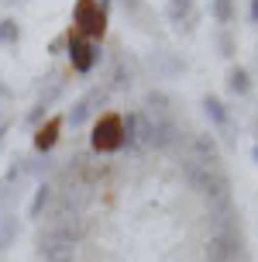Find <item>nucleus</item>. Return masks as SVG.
I'll list each match as a JSON object with an SVG mask.
<instances>
[{
  "label": "nucleus",
  "mask_w": 258,
  "mask_h": 262,
  "mask_svg": "<svg viewBox=\"0 0 258 262\" xmlns=\"http://www.w3.org/2000/svg\"><path fill=\"white\" fill-rule=\"evenodd\" d=\"M182 176H186L190 190H196L206 200L210 214L231 210V180H227V172L220 169V166H203V162L186 156L182 159Z\"/></svg>",
  "instance_id": "f257e3e1"
},
{
  "label": "nucleus",
  "mask_w": 258,
  "mask_h": 262,
  "mask_svg": "<svg viewBox=\"0 0 258 262\" xmlns=\"http://www.w3.org/2000/svg\"><path fill=\"white\" fill-rule=\"evenodd\" d=\"M245 259V238L238 231V224L214 228L206 238V262H241Z\"/></svg>",
  "instance_id": "f03ea898"
},
{
  "label": "nucleus",
  "mask_w": 258,
  "mask_h": 262,
  "mask_svg": "<svg viewBox=\"0 0 258 262\" xmlns=\"http://www.w3.org/2000/svg\"><path fill=\"white\" fill-rule=\"evenodd\" d=\"M73 25H76V35L83 38H103V31H107V11H103L97 0H76V7H73Z\"/></svg>",
  "instance_id": "7ed1b4c3"
},
{
  "label": "nucleus",
  "mask_w": 258,
  "mask_h": 262,
  "mask_svg": "<svg viewBox=\"0 0 258 262\" xmlns=\"http://www.w3.org/2000/svg\"><path fill=\"white\" fill-rule=\"evenodd\" d=\"M93 148L97 152H117L124 148V118L117 114H103L97 124H93Z\"/></svg>",
  "instance_id": "20e7f679"
},
{
  "label": "nucleus",
  "mask_w": 258,
  "mask_h": 262,
  "mask_svg": "<svg viewBox=\"0 0 258 262\" xmlns=\"http://www.w3.org/2000/svg\"><path fill=\"white\" fill-rule=\"evenodd\" d=\"M65 45H69V62H73V69L76 73H93V66L100 62V45L83 38V35H76V31L65 38Z\"/></svg>",
  "instance_id": "39448f33"
},
{
  "label": "nucleus",
  "mask_w": 258,
  "mask_h": 262,
  "mask_svg": "<svg viewBox=\"0 0 258 262\" xmlns=\"http://www.w3.org/2000/svg\"><path fill=\"white\" fill-rule=\"evenodd\" d=\"M38 255L41 262H76V242L55 231H45L38 238Z\"/></svg>",
  "instance_id": "423d86ee"
},
{
  "label": "nucleus",
  "mask_w": 258,
  "mask_h": 262,
  "mask_svg": "<svg viewBox=\"0 0 258 262\" xmlns=\"http://www.w3.org/2000/svg\"><path fill=\"white\" fill-rule=\"evenodd\" d=\"M103 104H107V90H100V86H93L90 93H83V97H79L76 104L69 107V114H65V121H69L73 128H83V124H86V121H90V118L97 114V111H100Z\"/></svg>",
  "instance_id": "0eeeda50"
},
{
  "label": "nucleus",
  "mask_w": 258,
  "mask_h": 262,
  "mask_svg": "<svg viewBox=\"0 0 258 262\" xmlns=\"http://www.w3.org/2000/svg\"><path fill=\"white\" fill-rule=\"evenodd\" d=\"M124 145H131V148H152V121L145 118V111H131L124 118Z\"/></svg>",
  "instance_id": "6e6552de"
},
{
  "label": "nucleus",
  "mask_w": 258,
  "mask_h": 262,
  "mask_svg": "<svg viewBox=\"0 0 258 262\" xmlns=\"http://www.w3.org/2000/svg\"><path fill=\"white\" fill-rule=\"evenodd\" d=\"M190 159L203 162V166H220V148L210 135H193L190 138Z\"/></svg>",
  "instance_id": "1a4fd4ad"
},
{
  "label": "nucleus",
  "mask_w": 258,
  "mask_h": 262,
  "mask_svg": "<svg viewBox=\"0 0 258 262\" xmlns=\"http://www.w3.org/2000/svg\"><path fill=\"white\" fill-rule=\"evenodd\" d=\"M59 131H62V118H49L35 135V148L38 152H52V145L59 142Z\"/></svg>",
  "instance_id": "9d476101"
},
{
  "label": "nucleus",
  "mask_w": 258,
  "mask_h": 262,
  "mask_svg": "<svg viewBox=\"0 0 258 262\" xmlns=\"http://www.w3.org/2000/svg\"><path fill=\"white\" fill-rule=\"evenodd\" d=\"M203 111H206V118L214 121V124H217L220 131H227V128H231V118H227V107L220 104L217 97H206V100H203Z\"/></svg>",
  "instance_id": "9b49d317"
},
{
  "label": "nucleus",
  "mask_w": 258,
  "mask_h": 262,
  "mask_svg": "<svg viewBox=\"0 0 258 262\" xmlns=\"http://www.w3.org/2000/svg\"><path fill=\"white\" fill-rule=\"evenodd\" d=\"M227 90L238 93V97H245V93L251 90V76H248L245 66H234L231 73H227Z\"/></svg>",
  "instance_id": "f8f14e48"
},
{
  "label": "nucleus",
  "mask_w": 258,
  "mask_h": 262,
  "mask_svg": "<svg viewBox=\"0 0 258 262\" xmlns=\"http://www.w3.org/2000/svg\"><path fill=\"white\" fill-rule=\"evenodd\" d=\"M14 238H17V217H11V214H4L0 217V252L11 249Z\"/></svg>",
  "instance_id": "ddd939ff"
},
{
  "label": "nucleus",
  "mask_w": 258,
  "mask_h": 262,
  "mask_svg": "<svg viewBox=\"0 0 258 262\" xmlns=\"http://www.w3.org/2000/svg\"><path fill=\"white\" fill-rule=\"evenodd\" d=\"M210 14H214L217 25H231L234 21V0H214L210 4Z\"/></svg>",
  "instance_id": "4468645a"
},
{
  "label": "nucleus",
  "mask_w": 258,
  "mask_h": 262,
  "mask_svg": "<svg viewBox=\"0 0 258 262\" xmlns=\"http://www.w3.org/2000/svg\"><path fill=\"white\" fill-rule=\"evenodd\" d=\"M17 38H21V25H17L14 17H4V21H0V41H4V45H14Z\"/></svg>",
  "instance_id": "2eb2a0df"
},
{
  "label": "nucleus",
  "mask_w": 258,
  "mask_h": 262,
  "mask_svg": "<svg viewBox=\"0 0 258 262\" xmlns=\"http://www.w3.org/2000/svg\"><path fill=\"white\" fill-rule=\"evenodd\" d=\"M49 196H52V186L49 183H41L38 190H35V200H31V217H41V210H45V204H49Z\"/></svg>",
  "instance_id": "dca6fc26"
},
{
  "label": "nucleus",
  "mask_w": 258,
  "mask_h": 262,
  "mask_svg": "<svg viewBox=\"0 0 258 262\" xmlns=\"http://www.w3.org/2000/svg\"><path fill=\"white\" fill-rule=\"evenodd\" d=\"M190 11H193V0H169V17L172 21H182Z\"/></svg>",
  "instance_id": "f3484780"
},
{
  "label": "nucleus",
  "mask_w": 258,
  "mask_h": 262,
  "mask_svg": "<svg viewBox=\"0 0 258 262\" xmlns=\"http://www.w3.org/2000/svg\"><path fill=\"white\" fill-rule=\"evenodd\" d=\"M248 17H251V25H258V0H251V7H248Z\"/></svg>",
  "instance_id": "a211bd4d"
},
{
  "label": "nucleus",
  "mask_w": 258,
  "mask_h": 262,
  "mask_svg": "<svg viewBox=\"0 0 258 262\" xmlns=\"http://www.w3.org/2000/svg\"><path fill=\"white\" fill-rule=\"evenodd\" d=\"M220 49H224V55H231L234 45H231V38H227V35H220Z\"/></svg>",
  "instance_id": "6ab92c4d"
},
{
  "label": "nucleus",
  "mask_w": 258,
  "mask_h": 262,
  "mask_svg": "<svg viewBox=\"0 0 258 262\" xmlns=\"http://www.w3.org/2000/svg\"><path fill=\"white\" fill-rule=\"evenodd\" d=\"M124 4V11H138V0H121Z\"/></svg>",
  "instance_id": "aec40b11"
},
{
  "label": "nucleus",
  "mask_w": 258,
  "mask_h": 262,
  "mask_svg": "<svg viewBox=\"0 0 258 262\" xmlns=\"http://www.w3.org/2000/svg\"><path fill=\"white\" fill-rule=\"evenodd\" d=\"M4 135H7V121H0V142H4Z\"/></svg>",
  "instance_id": "412c9836"
},
{
  "label": "nucleus",
  "mask_w": 258,
  "mask_h": 262,
  "mask_svg": "<svg viewBox=\"0 0 258 262\" xmlns=\"http://www.w3.org/2000/svg\"><path fill=\"white\" fill-rule=\"evenodd\" d=\"M97 4H100V7H103V11H107V4H110V0H97Z\"/></svg>",
  "instance_id": "4be33fe9"
},
{
  "label": "nucleus",
  "mask_w": 258,
  "mask_h": 262,
  "mask_svg": "<svg viewBox=\"0 0 258 262\" xmlns=\"http://www.w3.org/2000/svg\"><path fill=\"white\" fill-rule=\"evenodd\" d=\"M251 156H255V162H258V145H255V152H251Z\"/></svg>",
  "instance_id": "5701e85b"
}]
</instances>
